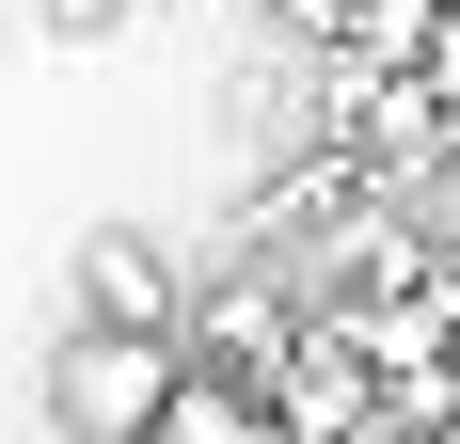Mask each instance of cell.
<instances>
[{
    "label": "cell",
    "mask_w": 460,
    "mask_h": 444,
    "mask_svg": "<svg viewBox=\"0 0 460 444\" xmlns=\"http://www.w3.org/2000/svg\"><path fill=\"white\" fill-rule=\"evenodd\" d=\"M159 397H175V333H64L48 350V413H64V444H143L159 429Z\"/></svg>",
    "instance_id": "obj_1"
},
{
    "label": "cell",
    "mask_w": 460,
    "mask_h": 444,
    "mask_svg": "<svg viewBox=\"0 0 460 444\" xmlns=\"http://www.w3.org/2000/svg\"><path fill=\"white\" fill-rule=\"evenodd\" d=\"M48 32H111V16H128V0H32Z\"/></svg>",
    "instance_id": "obj_8"
},
{
    "label": "cell",
    "mask_w": 460,
    "mask_h": 444,
    "mask_svg": "<svg viewBox=\"0 0 460 444\" xmlns=\"http://www.w3.org/2000/svg\"><path fill=\"white\" fill-rule=\"evenodd\" d=\"M143 444H286V429H270V397H254V381H223V365L175 350V397H159V429H143Z\"/></svg>",
    "instance_id": "obj_5"
},
{
    "label": "cell",
    "mask_w": 460,
    "mask_h": 444,
    "mask_svg": "<svg viewBox=\"0 0 460 444\" xmlns=\"http://www.w3.org/2000/svg\"><path fill=\"white\" fill-rule=\"evenodd\" d=\"M254 397H270V429H286V444H349V429H381V397H366V350H349L318 302H302V333H286V365L254 381Z\"/></svg>",
    "instance_id": "obj_2"
},
{
    "label": "cell",
    "mask_w": 460,
    "mask_h": 444,
    "mask_svg": "<svg viewBox=\"0 0 460 444\" xmlns=\"http://www.w3.org/2000/svg\"><path fill=\"white\" fill-rule=\"evenodd\" d=\"M286 333H302V286H286V270H238V286H207V302H175V350L223 365V381H270Z\"/></svg>",
    "instance_id": "obj_3"
},
{
    "label": "cell",
    "mask_w": 460,
    "mask_h": 444,
    "mask_svg": "<svg viewBox=\"0 0 460 444\" xmlns=\"http://www.w3.org/2000/svg\"><path fill=\"white\" fill-rule=\"evenodd\" d=\"M445 0H333V64H413Z\"/></svg>",
    "instance_id": "obj_6"
},
{
    "label": "cell",
    "mask_w": 460,
    "mask_h": 444,
    "mask_svg": "<svg viewBox=\"0 0 460 444\" xmlns=\"http://www.w3.org/2000/svg\"><path fill=\"white\" fill-rule=\"evenodd\" d=\"M413 95H429V111H445V128H460V0H445V16H429V48H413Z\"/></svg>",
    "instance_id": "obj_7"
},
{
    "label": "cell",
    "mask_w": 460,
    "mask_h": 444,
    "mask_svg": "<svg viewBox=\"0 0 460 444\" xmlns=\"http://www.w3.org/2000/svg\"><path fill=\"white\" fill-rule=\"evenodd\" d=\"M175 302H190L175 254H159V238H128V222L80 254V317H95V333H175Z\"/></svg>",
    "instance_id": "obj_4"
}]
</instances>
